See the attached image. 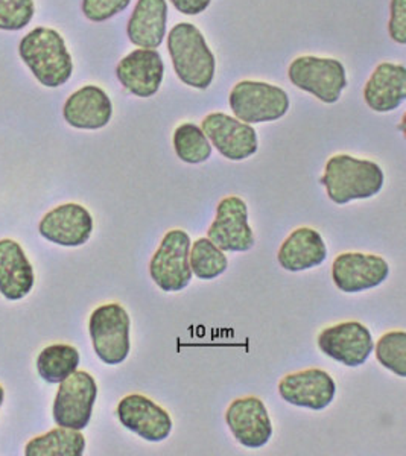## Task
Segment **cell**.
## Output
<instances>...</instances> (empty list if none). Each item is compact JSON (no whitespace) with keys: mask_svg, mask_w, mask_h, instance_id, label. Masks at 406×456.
<instances>
[{"mask_svg":"<svg viewBox=\"0 0 406 456\" xmlns=\"http://www.w3.org/2000/svg\"><path fill=\"white\" fill-rule=\"evenodd\" d=\"M4 399H5V391H4L2 385H0V406L4 403Z\"/></svg>","mask_w":406,"mask_h":456,"instance_id":"32","label":"cell"},{"mask_svg":"<svg viewBox=\"0 0 406 456\" xmlns=\"http://www.w3.org/2000/svg\"><path fill=\"white\" fill-rule=\"evenodd\" d=\"M231 434L248 449H261L272 436V423L266 406L257 397H244L231 402L225 414Z\"/></svg>","mask_w":406,"mask_h":456,"instance_id":"16","label":"cell"},{"mask_svg":"<svg viewBox=\"0 0 406 456\" xmlns=\"http://www.w3.org/2000/svg\"><path fill=\"white\" fill-rule=\"evenodd\" d=\"M34 0H0V29L20 31L34 17Z\"/></svg>","mask_w":406,"mask_h":456,"instance_id":"28","label":"cell"},{"mask_svg":"<svg viewBox=\"0 0 406 456\" xmlns=\"http://www.w3.org/2000/svg\"><path fill=\"white\" fill-rule=\"evenodd\" d=\"M98 397V385L87 371H75L64 379L53 402V420L57 426L83 430L89 426Z\"/></svg>","mask_w":406,"mask_h":456,"instance_id":"7","label":"cell"},{"mask_svg":"<svg viewBox=\"0 0 406 456\" xmlns=\"http://www.w3.org/2000/svg\"><path fill=\"white\" fill-rule=\"evenodd\" d=\"M288 75L296 87L313 94L326 104H335L347 86L345 69L334 58H296Z\"/></svg>","mask_w":406,"mask_h":456,"instance_id":"8","label":"cell"},{"mask_svg":"<svg viewBox=\"0 0 406 456\" xmlns=\"http://www.w3.org/2000/svg\"><path fill=\"white\" fill-rule=\"evenodd\" d=\"M230 107L245 124H262L280 119L289 110L283 88L261 81H242L230 94Z\"/></svg>","mask_w":406,"mask_h":456,"instance_id":"5","label":"cell"},{"mask_svg":"<svg viewBox=\"0 0 406 456\" xmlns=\"http://www.w3.org/2000/svg\"><path fill=\"white\" fill-rule=\"evenodd\" d=\"M38 232L43 238L61 247H81L93 232V218L81 204L69 202L46 213Z\"/></svg>","mask_w":406,"mask_h":456,"instance_id":"14","label":"cell"},{"mask_svg":"<svg viewBox=\"0 0 406 456\" xmlns=\"http://www.w3.org/2000/svg\"><path fill=\"white\" fill-rule=\"evenodd\" d=\"M367 105L378 113L396 110L406 99V69L402 64L382 62L365 84Z\"/></svg>","mask_w":406,"mask_h":456,"instance_id":"20","label":"cell"},{"mask_svg":"<svg viewBox=\"0 0 406 456\" xmlns=\"http://www.w3.org/2000/svg\"><path fill=\"white\" fill-rule=\"evenodd\" d=\"M207 234L221 251L244 253L253 248L255 234L248 224V208L244 200L227 197L219 202L216 218Z\"/></svg>","mask_w":406,"mask_h":456,"instance_id":"9","label":"cell"},{"mask_svg":"<svg viewBox=\"0 0 406 456\" xmlns=\"http://www.w3.org/2000/svg\"><path fill=\"white\" fill-rule=\"evenodd\" d=\"M63 116L73 128L100 130L109 125L113 116V104L102 88L85 86L69 96Z\"/></svg>","mask_w":406,"mask_h":456,"instance_id":"18","label":"cell"},{"mask_svg":"<svg viewBox=\"0 0 406 456\" xmlns=\"http://www.w3.org/2000/svg\"><path fill=\"white\" fill-rule=\"evenodd\" d=\"M130 315L119 303H109L94 309L90 316L89 332L94 353L107 365H119L130 354Z\"/></svg>","mask_w":406,"mask_h":456,"instance_id":"4","label":"cell"},{"mask_svg":"<svg viewBox=\"0 0 406 456\" xmlns=\"http://www.w3.org/2000/svg\"><path fill=\"white\" fill-rule=\"evenodd\" d=\"M279 264L291 273L313 270L328 259V248L321 234L313 228L294 230L279 249Z\"/></svg>","mask_w":406,"mask_h":456,"instance_id":"21","label":"cell"},{"mask_svg":"<svg viewBox=\"0 0 406 456\" xmlns=\"http://www.w3.org/2000/svg\"><path fill=\"white\" fill-rule=\"evenodd\" d=\"M192 240L183 230H171L165 234L162 244L152 256L150 274L160 289L165 292H180L192 281L189 265Z\"/></svg>","mask_w":406,"mask_h":456,"instance_id":"6","label":"cell"},{"mask_svg":"<svg viewBox=\"0 0 406 456\" xmlns=\"http://www.w3.org/2000/svg\"><path fill=\"white\" fill-rule=\"evenodd\" d=\"M279 393L281 399L294 406L321 411L334 402L337 384L324 370H303L281 379Z\"/></svg>","mask_w":406,"mask_h":456,"instance_id":"15","label":"cell"},{"mask_svg":"<svg viewBox=\"0 0 406 456\" xmlns=\"http://www.w3.org/2000/svg\"><path fill=\"white\" fill-rule=\"evenodd\" d=\"M384 171L375 161L341 154L329 159L321 178L328 197L339 206L354 200H369L382 191Z\"/></svg>","mask_w":406,"mask_h":456,"instance_id":"1","label":"cell"},{"mask_svg":"<svg viewBox=\"0 0 406 456\" xmlns=\"http://www.w3.org/2000/svg\"><path fill=\"white\" fill-rule=\"evenodd\" d=\"M116 75L130 94L151 98L162 86L165 64L156 49H137L120 60Z\"/></svg>","mask_w":406,"mask_h":456,"instance_id":"17","label":"cell"},{"mask_svg":"<svg viewBox=\"0 0 406 456\" xmlns=\"http://www.w3.org/2000/svg\"><path fill=\"white\" fill-rule=\"evenodd\" d=\"M390 36L399 45L406 43V0H391Z\"/></svg>","mask_w":406,"mask_h":456,"instance_id":"30","label":"cell"},{"mask_svg":"<svg viewBox=\"0 0 406 456\" xmlns=\"http://www.w3.org/2000/svg\"><path fill=\"white\" fill-rule=\"evenodd\" d=\"M189 265L192 274L197 275L199 281H214L221 274H224L229 260L224 251L216 247L210 239H199L191 245L189 253Z\"/></svg>","mask_w":406,"mask_h":456,"instance_id":"25","label":"cell"},{"mask_svg":"<svg viewBox=\"0 0 406 456\" xmlns=\"http://www.w3.org/2000/svg\"><path fill=\"white\" fill-rule=\"evenodd\" d=\"M318 347L345 367H360L369 359L375 342L370 330L358 322H339L318 335Z\"/></svg>","mask_w":406,"mask_h":456,"instance_id":"10","label":"cell"},{"mask_svg":"<svg viewBox=\"0 0 406 456\" xmlns=\"http://www.w3.org/2000/svg\"><path fill=\"white\" fill-rule=\"evenodd\" d=\"M201 130L221 156L233 161L245 160L257 152V134L251 125L225 113L208 114Z\"/></svg>","mask_w":406,"mask_h":456,"instance_id":"11","label":"cell"},{"mask_svg":"<svg viewBox=\"0 0 406 456\" xmlns=\"http://www.w3.org/2000/svg\"><path fill=\"white\" fill-rule=\"evenodd\" d=\"M34 270L20 244L12 239L0 240V294L6 300L25 298L34 286Z\"/></svg>","mask_w":406,"mask_h":456,"instance_id":"19","label":"cell"},{"mask_svg":"<svg viewBox=\"0 0 406 456\" xmlns=\"http://www.w3.org/2000/svg\"><path fill=\"white\" fill-rule=\"evenodd\" d=\"M172 5L175 6V10L180 11L182 14L186 16H197L207 10L212 0H171Z\"/></svg>","mask_w":406,"mask_h":456,"instance_id":"31","label":"cell"},{"mask_svg":"<svg viewBox=\"0 0 406 456\" xmlns=\"http://www.w3.org/2000/svg\"><path fill=\"white\" fill-rule=\"evenodd\" d=\"M376 358L386 370L406 378V333L388 332L376 344Z\"/></svg>","mask_w":406,"mask_h":456,"instance_id":"27","label":"cell"},{"mask_svg":"<svg viewBox=\"0 0 406 456\" xmlns=\"http://www.w3.org/2000/svg\"><path fill=\"white\" fill-rule=\"evenodd\" d=\"M390 266L380 256L343 253L332 265V279L339 290L358 294L373 289L388 279Z\"/></svg>","mask_w":406,"mask_h":456,"instance_id":"12","label":"cell"},{"mask_svg":"<svg viewBox=\"0 0 406 456\" xmlns=\"http://www.w3.org/2000/svg\"><path fill=\"white\" fill-rule=\"evenodd\" d=\"M166 0H139L128 20V38L142 49H157L166 34Z\"/></svg>","mask_w":406,"mask_h":456,"instance_id":"22","label":"cell"},{"mask_svg":"<svg viewBox=\"0 0 406 456\" xmlns=\"http://www.w3.org/2000/svg\"><path fill=\"white\" fill-rule=\"evenodd\" d=\"M172 142L178 159L189 165L204 163L212 156V145L199 125H180L174 133Z\"/></svg>","mask_w":406,"mask_h":456,"instance_id":"26","label":"cell"},{"mask_svg":"<svg viewBox=\"0 0 406 456\" xmlns=\"http://www.w3.org/2000/svg\"><path fill=\"white\" fill-rule=\"evenodd\" d=\"M85 451V438L79 430L57 428L45 436L32 438L25 447L27 456H81Z\"/></svg>","mask_w":406,"mask_h":456,"instance_id":"23","label":"cell"},{"mask_svg":"<svg viewBox=\"0 0 406 456\" xmlns=\"http://www.w3.org/2000/svg\"><path fill=\"white\" fill-rule=\"evenodd\" d=\"M131 0H83L84 16L92 21H105L126 10Z\"/></svg>","mask_w":406,"mask_h":456,"instance_id":"29","label":"cell"},{"mask_svg":"<svg viewBox=\"0 0 406 456\" xmlns=\"http://www.w3.org/2000/svg\"><path fill=\"white\" fill-rule=\"evenodd\" d=\"M122 426L151 443H160L171 436L172 419L166 410L142 395H130L118 404Z\"/></svg>","mask_w":406,"mask_h":456,"instance_id":"13","label":"cell"},{"mask_svg":"<svg viewBox=\"0 0 406 456\" xmlns=\"http://www.w3.org/2000/svg\"><path fill=\"white\" fill-rule=\"evenodd\" d=\"M19 53L37 81L45 87H60L72 77V57L63 37L55 29L36 28L21 38Z\"/></svg>","mask_w":406,"mask_h":456,"instance_id":"2","label":"cell"},{"mask_svg":"<svg viewBox=\"0 0 406 456\" xmlns=\"http://www.w3.org/2000/svg\"><path fill=\"white\" fill-rule=\"evenodd\" d=\"M167 51L178 78L186 86L206 90L215 78V55L199 28L178 23L167 36Z\"/></svg>","mask_w":406,"mask_h":456,"instance_id":"3","label":"cell"},{"mask_svg":"<svg viewBox=\"0 0 406 456\" xmlns=\"http://www.w3.org/2000/svg\"><path fill=\"white\" fill-rule=\"evenodd\" d=\"M79 353L69 344H53L37 358V370L47 384H61L78 370Z\"/></svg>","mask_w":406,"mask_h":456,"instance_id":"24","label":"cell"}]
</instances>
